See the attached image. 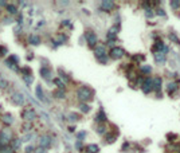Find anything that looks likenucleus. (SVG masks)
<instances>
[{"label":"nucleus","mask_w":180,"mask_h":153,"mask_svg":"<svg viewBox=\"0 0 180 153\" xmlns=\"http://www.w3.org/2000/svg\"><path fill=\"white\" fill-rule=\"evenodd\" d=\"M125 55V51H124V48L122 47H113V48H110V51L109 54H108V57H109V59H121Z\"/></svg>","instance_id":"20e7f679"},{"label":"nucleus","mask_w":180,"mask_h":153,"mask_svg":"<svg viewBox=\"0 0 180 153\" xmlns=\"http://www.w3.org/2000/svg\"><path fill=\"white\" fill-rule=\"evenodd\" d=\"M7 61L11 62V63L18 65V63H19V57H18V55H10V57L7 58Z\"/></svg>","instance_id":"7c9ffc66"},{"label":"nucleus","mask_w":180,"mask_h":153,"mask_svg":"<svg viewBox=\"0 0 180 153\" xmlns=\"http://www.w3.org/2000/svg\"><path fill=\"white\" fill-rule=\"evenodd\" d=\"M168 38L171 39V40H172V42H176V43H180V40H179V38L176 37V35H175L173 32H171L169 35H168Z\"/></svg>","instance_id":"c9c22d12"},{"label":"nucleus","mask_w":180,"mask_h":153,"mask_svg":"<svg viewBox=\"0 0 180 153\" xmlns=\"http://www.w3.org/2000/svg\"><path fill=\"white\" fill-rule=\"evenodd\" d=\"M0 121L6 125V126H11V125L13 124V117L11 113H4L2 117H0Z\"/></svg>","instance_id":"f8f14e48"},{"label":"nucleus","mask_w":180,"mask_h":153,"mask_svg":"<svg viewBox=\"0 0 180 153\" xmlns=\"http://www.w3.org/2000/svg\"><path fill=\"white\" fill-rule=\"evenodd\" d=\"M85 137H86V132H85V130H81V132L77 133V140L78 141H82Z\"/></svg>","instance_id":"72a5a7b5"},{"label":"nucleus","mask_w":180,"mask_h":153,"mask_svg":"<svg viewBox=\"0 0 180 153\" xmlns=\"http://www.w3.org/2000/svg\"><path fill=\"white\" fill-rule=\"evenodd\" d=\"M19 4H20V6H27V3H26V2H20Z\"/></svg>","instance_id":"3c124183"},{"label":"nucleus","mask_w":180,"mask_h":153,"mask_svg":"<svg viewBox=\"0 0 180 153\" xmlns=\"http://www.w3.org/2000/svg\"><path fill=\"white\" fill-rule=\"evenodd\" d=\"M23 81L26 82V85H31L34 82V76L32 74H30V75H23Z\"/></svg>","instance_id":"c756f323"},{"label":"nucleus","mask_w":180,"mask_h":153,"mask_svg":"<svg viewBox=\"0 0 180 153\" xmlns=\"http://www.w3.org/2000/svg\"><path fill=\"white\" fill-rule=\"evenodd\" d=\"M113 8H114V3L113 2H109V0H103V2H101V10L102 11L110 12Z\"/></svg>","instance_id":"2eb2a0df"},{"label":"nucleus","mask_w":180,"mask_h":153,"mask_svg":"<svg viewBox=\"0 0 180 153\" xmlns=\"http://www.w3.org/2000/svg\"><path fill=\"white\" fill-rule=\"evenodd\" d=\"M6 10H7V12L10 13V15H16V13H18V8H16L15 4H7Z\"/></svg>","instance_id":"b1692460"},{"label":"nucleus","mask_w":180,"mask_h":153,"mask_svg":"<svg viewBox=\"0 0 180 153\" xmlns=\"http://www.w3.org/2000/svg\"><path fill=\"white\" fill-rule=\"evenodd\" d=\"M98 151H100V146L96 145V144H89V145H86V152H89V153H98Z\"/></svg>","instance_id":"5701e85b"},{"label":"nucleus","mask_w":180,"mask_h":153,"mask_svg":"<svg viewBox=\"0 0 180 153\" xmlns=\"http://www.w3.org/2000/svg\"><path fill=\"white\" fill-rule=\"evenodd\" d=\"M161 86H163V79L160 76H155L152 78V90H155L156 93L161 91Z\"/></svg>","instance_id":"1a4fd4ad"},{"label":"nucleus","mask_w":180,"mask_h":153,"mask_svg":"<svg viewBox=\"0 0 180 153\" xmlns=\"http://www.w3.org/2000/svg\"><path fill=\"white\" fill-rule=\"evenodd\" d=\"M128 148H129V144H128V142H125V144H124V146H122V149H128Z\"/></svg>","instance_id":"09e8293b"},{"label":"nucleus","mask_w":180,"mask_h":153,"mask_svg":"<svg viewBox=\"0 0 180 153\" xmlns=\"http://www.w3.org/2000/svg\"><path fill=\"white\" fill-rule=\"evenodd\" d=\"M85 38H86V42H88V46L90 48H94L97 46V43H98V38H97V35L93 32V31H88L86 34H85Z\"/></svg>","instance_id":"39448f33"},{"label":"nucleus","mask_w":180,"mask_h":153,"mask_svg":"<svg viewBox=\"0 0 180 153\" xmlns=\"http://www.w3.org/2000/svg\"><path fill=\"white\" fill-rule=\"evenodd\" d=\"M11 101L15 103V105H18V106H23L26 103V97H24L23 93L16 91V93H13L11 96Z\"/></svg>","instance_id":"423d86ee"},{"label":"nucleus","mask_w":180,"mask_h":153,"mask_svg":"<svg viewBox=\"0 0 180 153\" xmlns=\"http://www.w3.org/2000/svg\"><path fill=\"white\" fill-rule=\"evenodd\" d=\"M145 13H147V16H148V17H152V16H153V12H152L151 10H147Z\"/></svg>","instance_id":"49530a36"},{"label":"nucleus","mask_w":180,"mask_h":153,"mask_svg":"<svg viewBox=\"0 0 180 153\" xmlns=\"http://www.w3.org/2000/svg\"><path fill=\"white\" fill-rule=\"evenodd\" d=\"M178 90V83L176 82H169L167 85V91L171 94V93H175Z\"/></svg>","instance_id":"bb28decb"},{"label":"nucleus","mask_w":180,"mask_h":153,"mask_svg":"<svg viewBox=\"0 0 180 153\" xmlns=\"http://www.w3.org/2000/svg\"><path fill=\"white\" fill-rule=\"evenodd\" d=\"M74 129H75L74 126H70V128H69V130H70V132H74Z\"/></svg>","instance_id":"603ef678"},{"label":"nucleus","mask_w":180,"mask_h":153,"mask_svg":"<svg viewBox=\"0 0 180 153\" xmlns=\"http://www.w3.org/2000/svg\"><path fill=\"white\" fill-rule=\"evenodd\" d=\"M34 149H35L34 145H27V146L24 148V153H32Z\"/></svg>","instance_id":"4c0bfd02"},{"label":"nucleus","mask_w":180,"mask_h":153,"mask_svg":"<svg viewBox=\"0 0 180 153\" xmlns=\"http://www.w3.org/2000/svg\"><path fill=\"white\" fill-rule=\"evenodd\" d=\"M35 94H37V97H38V100H39V101L48 103V100L46 98V96H44V93H43L42 86H40V85H38V86L35 87Z\"/></svg>","instance_id":"4468645a"},{"label":"nucleus","mask_w":180,"mask_h":153,"mask_svg":"<svg viewBox=\"0 0 180 153\" xmlns=\"http://www.w3.org/2000/svg\"><path fill=\"white\" fill-rule=\"evenodd\" d=\"M132 61L136 62V63H140V62L145 61V55H144V54H134L132 57Z\"/></svg>","instance_id":"393cba45"},{"label":"nucleus","mask_w":180,"mask_h":153,"mask_svg":"<svg viewBox=\"0 0 180 153\" xmlns=\"http://www.w3.org/2000/svg\"><path fill=\"white\" fill-rule=\"evenodd\" d=\"M20 117L26 121V122H32V121L38 117V114H37V111H35V109H32V107H27V109H24L20 113Z\"/></svg>","instance_id":"7ed1b4c3"},{"label":"nucleus","mask_w":180,"mask_h":153,"mask_svg":"<svg viewBox=\"0 0 180 153\" xmlns=\"http://www.w3.org/2000/svg\"><path fill=\"white\" fill-rule=\"evenodd\" d=\"M31 58H34V55L32 54H28V55H27V59H31Z\"/></svg>","instance_id":"8fccbe9b"},{"label":"nucleus","mask_w":180,"mask_h":153,"mask_svg":"<svg viewBox=\"0 0 180 153\" xmlns=\"http://www.w3.org/2000/svg\"><path fill=\"white\" fill-rule=\"evenodd\" d=\"M171 6H173V8H179L178 6H180V2H171Z\"/></svg>","instance_id":"a18cd8bd"},{"label":"nucleus","mask_w":180,"mask_h":153,"mask_svg":"<svg viewBox=\"0 0 180 153\" xmlns=\"http://www.w3.org/2000/svg\"><path fill=\"white\" fill-rule=\"evenodd\" d=\"M67 120L71 121V122H75V121H78V120H79V116H78V114H75V113H70L69 116H67Z\"/></svg>","instance_id":"2f4dec72"},{"label":"nucleus","mask_w":180,"mask_h":153,"mask_svg":"<svg viewBox=\"0 0 180 153\" xmlns=\"http://www.w3.org/2000/svg\"><path fill=\"white\" fill-rule=\"evenodd\" d=\"M77 97L81 102H88L94 97V91L88 86H81L77 90Z\"/></svg>","instance_id":"f03ea898"},{"label":"nucleus","mask_w":180,"mask_h":153,"mask_svg":"<svg viewBox=\"0 0 180 153\" xmlns=\"http://www.w3.org/2000/svg\"><path fill=\"white\" fill-rule=\"evenodd\" d=\"M156 13H157V15H160V16H167V15H165V12L161 10V8H157V10H156Z\"/></svg>","instance_id":"c03bdc74"},{"label":"nucleus","mask_w":180,"mask_h":153,"mask_svg":"<svg viewBox=\"0 0 180 153\" xmlns=\"http://www.w3.org/2000/svg\"><path fill=\"white\" fill-rule=\"evenodd\" d=\"M155 55V61L157 65H164L165 63V55L161 52H157V54H153Z\"/></svg>","instance_id":"6ab92c4d"},{"label":"nucleus","mask_w":180,"mask_h":153,"mask_svg":"<svg viewBox=\"0 0 180 153\" xmlns=\"http://www.w3.org/2000/svg\"><path fill=\"white\" fill-rule=\"evenodd\" d=\"M96 121H97L98 124H105L106 121H108L106 116H105V113H103V110H102V109L97 113V116H96Z\"/></svg>","instance_id":"f3484780"},{"label":"nucleus","mask_w":180,"mask_h":153,"mask_svg":"<svg viewBox=\"0 0 180 153\" xmlns=\"http://www.w3.org/2000/svg\"><path fill=\"white\" fill-rule=\"evenodd\" d=\"M34 153H47V151L43 149L42 146H37V148L34 149Z\"/></svg>","instance_id":"58836bf2"},{"label":"nucleus","mask_w":180,"mask_h":153,"mask_svg":"<svg viewBox=\"0 0 180 153\" xmlns=\"http://www.w3.org/2000/svg\"><path fill=\"white\" fill-rule=\"evenodd\" d=\"M117 136H118L117 133H108L106 134V138H105L106 144H113L117 140Z\"/></svg>","instance_id":"412c9836"},{"label":"nucleus","mask_w":180,"mask_h":153,"mask_svg":"<svg viewBox=\"0 0 180 153\" xmlns=\"http://www.w3.org/2000/svg\"><path fill=\"white\" fill-rule=\"evenodd\" d=\"M7 2H3V0H0V6H2V7H7Z\"/></svg>","instance_id":"de8ad7c7"},{"label":"nucleus","mask_w":180,"mask_h":153,"mask_svg":"<svg viewBox=\"0 0 180 153\" xmlns=\"http://www.w3.org/2000/svg\"><path fill=\"white\" fill-rule=\"evenodd\" d=\"M40 42H42V40H40V38L38 35H30L28 37V43L32 44V46H39Z\"/></svg>","instance_id":"a211bd4d"},{"label":"nucleus","mask_w":180,"mask_h":153,"mask_svg":"<svg viewBox=\"0 0 180 153\" xmlns=\"http://www.w3.org/2000/svg\"><path fill=\"white\" fill-rule=\"evenodd\" d=\"M39 74H40V76H42L43 79H46V81H50L51 79V70L48 69L47 66H42V67H40Z\"/></svg>","instance_id":"ddd939ff"},{"label":"nucleus","mask_w":180,"mask_h":153,"mask_svg":"<svg viewBox=\"0 0 180 153\" xmlns=\"http://www.w3.org/2000/svg\"><path fill=\"white\" fill-rule=\"evenodd\" d=\"M151 71H152V67L151 66H142L141 69H140V73L141 74H151Z\"/></svg>","instance_id":"473e14b6"},{"label":"nucleus","mask_w":180,"mask_h":153,"mask_svg":"<svg viewBox=\"0 0 180 153\" xmlns=\"http://www.w3.org/2000/svg\"><path fill=\"white\" fill-rule=\"evenodd\" d=\"M6 65L10 67L11 70H13L15 73H20V67L18 66V65H15V63H11V62H8V61H6Z\"/></svg>","instance_id":"c85d7f7f"},{"label":"nucleus","mask_w":180,"mask_h":153,"mask_svg":"<svg viewBox=\"0 0 180 153\" xmlns=\"http://www.w3.org/2000/svg\"><path fill=\"white\" fill-rule=\"evenodd\" d=\"M10 146H11L15 152H16V151H19L20 148H22V140H20V138H18V137H13V138H12V141L10 142Z\"/></svg>","instance_id":"dca6fc26"},{"label":"nucleus","mask_w":180,"mask_h":153,"mask_svg":"<svg viewBox=\"0 0 180 153\" xmlns=\"http://www.w3.org/2000/svg\"><path fill=\"white\" fill-rule=\"evenodd\" d=\"M67 42V37L65 34H58L55 38L52 39V43H54V46H61V44H65Z\"/></svg>","instance_id":"9b49d317"},{"label":"nucleus","mask_w":180,"mask_h":153,"mask_svg":"<svg viewBox=\"0 0 180 153\" xmlns=\"http://www.w3.org/2000/svg\"><path fill=\"white\" fill-rule=\"evenodd\" d=\"M12 22V17L11 16H4V19H3V23L4 24H10Z\"/></svg>","instance_id":"a19ab883"},{"label":"nucleus","mask_w":180,"mask_h":153,"mask_svg":"<svg viewBox=\"0 0 180 153\" xmlns=\"http://www.w3.org/2000/svg\"><path fill=\"white\" fill-rule=\"evenodd\" d=\"M96 132H97L98 134H101V136L106 134V125H105V124H98L97 128H96Z\"/></svg>","instance_id":"a878e982"},{"label":"nucleus","mask_w":180,"mask_h":153,"mask_svg":"<svg viewBox=\"0 0 180 153\" xmlns=\"http://www.w3.org/2000/svg\"><path fill=\"white\" fill-rule=\"evenodd\" d=\"M90 109H92V107H90L89 103H79V110L82 111V113H89Z\"/></svg>","instance_id":"cd10ccee"},{"label":"nucleus","mask_w":180,"mask_h":153,"mask_svg":"<svg viewBox=\"0 0 180 153\" xmlns=\"http://www.w3.org/2000/svg\"><path fill=\"white\" fill-rule=\"evenodd\" d=\"M31 125H32L31 122H26V124H24V126H23V130H24V132H26V130H30L31 128H32Z\"/></svg>","instance_id":"37998d69"},{"label":"nucleus","mask_w":180,"mask_h":153,"mask_svg":"<svg viewBox=\"0 0 180 153\" xmlns=\"http://www.w3.org/2000/svg\"><path fill=\"white\" fill-rule=\"evenodd\" d=\"M8 87V82L6 79H3V78H0V89L4 90V89H7Z\"/></svg>","instance_id":"f704fd0d"},{"label":"nucleus","mask_w":180,"mask_h":153,"mask_svg":"<svg viewBox=\"0 0 180 153\" xmlns=\"http://www.w3.org/2000/svg\"><path fill=\"white\" fill-rule=\"evenodd\" d=\"M75 148H77V151H83V145H82V141H77L75 142Z\"/></svg>","instance_id":"ea45409f"},{"label":"nucleus","mask_w":180,"mask_h":153,"mask_svg":"<svg viewBox=\"0 0 180 153\" xmlns=\"http://www.w3.org/2000/svg\"><path fill=\"white\" fill-rule=\"evenodd\" d=\"M51 144H52V138L48 134H42L39 137V146H42L43 149L47 151L48 148H51Z\"/></svg>","instance_id":"0eeeda50"},{"label":"nucleus","mask_w":180,"mask_h":153,"mask_svg":"<svg viewBox=\"0 0 180 153\" xmlns=\"http://www.w3.org/2000/svg\"><path fill=\"white\" fill-rule=\"evenodd\" d=\"M167 138L169 141H173V140H176V138H178V136H176V134H173V133H169L167 136Z\"/></svg>","instance_id":"79ce46f5"},{"label":"nucleus","mask_w":180,"mask_h":153,"mask_svg":"<svg viewBox=\"0 0 180 153\" xmlns=\"http://www.w3.org/2000/svg\"><path fill=\"white\" fill-rule=\"evenodd\" d=\"M52 96L55 97V98H58V100H63V98L66 97V93H65V90H59V89H57V90H54Z\"/></svg>","instance_id":"4be33fe9"},{"label":"nucleus","mask_w":180,"mask_h":153,"mask_svg":"<svg viewBox=\"0 0 180 153\" xmlns=\"http://www.w3.org/2000/svg\"><path fill=\"white\" fill-rule=\"evenodd\" d=\"M52 82H54V85H55V86L59 89V90H65V89H66V83H65L61 78H54Z\"/></svg>","instance_id":"aec40b11"},{"label":"nucleus","mask_w":180,"mask_h":153,"mask_svg":"<svg viewBox=\"0 0 180 153\" xmlns=\"http://www.w3.org/2000/svg\"><path fill=\"white\" fill-rule=\"evenodd\" d=\"M141 90L144 94H149L152 91V78H144V82L141 85Z\"/></svg>","instance_id":"9d476101"},{"label":"nucleus","mask_w":180,"mask_h":153,"mask_svg":"<svg viewBox=\"0 0 180 153\" xmlns=\"http://www.w3.org/2000/svg\"><path fill=\"white\" fill-rule=\"evenodd\" d=\"M13 138V132L10 126H4L0 129V148L8 146Z\"/></svg>","instance_id":"f257e3e1"},{"label":"nucleus","mask_w":180,"mask_h":153,"mask_svg":"<svg viewBox=\"0 0 180 153\" xmlns=\"http://www.w3.org/2000/svg\"><path fill=\"white\" fill-rule=\"evenodd\" d=\"M94 55H96L97 59H100L102 57H106L108 55V51H106V47L103 44H97L94 47Z\"/></svg>","instance_id":"6e6552de"},{"label":"nucleus","mask_w":180,"mask_h":153,"mask_svg":"<svg viewBox=\"0 0 180 153\" xmlns=\"http://www.w3.org/2000/svg\"><path fill=\"white\" fill-rule=\"evenodd\" d=\"M7 52H8V50H7V47H4V46H0V57H4V55H7Z\"/></svg>","instance_id":"e433bc0d"},{"label":"nucleus","mask_w":180,"mask_h":153,"mask_svg":"<svg viewBox=\"0 0 180 153\" xmlns=\"http://www.w3.org/2000/svg\"><path fill=\"white\" fill-rule=\"evenodd\" d=\"M85 153H89V152H85Z\"/></svg>","instance_id":"864d4df0"}]
</instances>
